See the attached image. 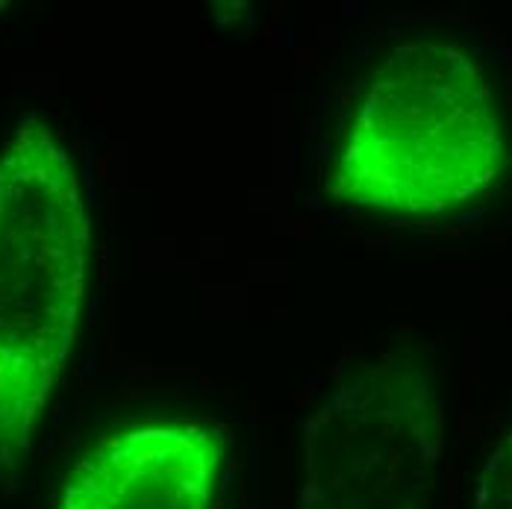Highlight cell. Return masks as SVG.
<instances>
[{"mask_svg": "<svg viewBox=\"0 0 512 509\" xmlns=\"http://www.w3.org/2000/svg\"><path fill=\"white\" fill-rule=\"evenodd\" d=\"M504 168V115L483 62L460 42L424 36L368 74L330 189L386 218L430 221L483 198Z\"/></svg>", "mask_w": 512, "mask_h": 509, "instance_id": "1", "label": "cell"}, {"mask_svg": "<svg viewBox=\"0 0 512 509\" xmlns=\"http://www.w3.org/2000/svg\"><path fill=\"white\" fill-rule=\"evenodd\" d=\"M89 212L68 148L39 118L0 151V477L33 445L74 348Z\"/></svg>", "mask_w": 512, "mask_h": 509, "instance_id": "2", "label": "cell"}, {"mask_svg": "<svg viewBox=\"0 0 512 509\" xmlns=\"http://www.w3.org/2000/svg\"><path fill=\"white\" fill-rule=\"evenodd\" d=\"M439 459L442 401L430 371L386 354L309 415L301 509H433Z\"/></svg>", "mask_w": 512, "mask_h": 509, "instance_id": "3", "label": "cell"}, {"mask_svg": "<svg viewBox=\"0 0 512 509\" xmlns=\"http://www.w3.org/2000/svg\"><path fill=\"white\" fill-rule=\"evenodd\" d=\"M474 509H512V430L483 459L474 480Z\"/></svg>", "mask_w": 512, "mask_h": 509, "instance_id": "5", "label": "cell"}, {"mask_svg": "<svg viewBox=\"0 0 512 509\" xmlns=\"http://www.w3.org/2000/svg\"><path fill=\"white\" fill-rule=\"evenodd\" d=\"M224 459L227 436L218 424H130L68 468L56 509H212Z\"/></svg>", "mask_w": 512, "mask_h": 509, "instance_id": "4", "label": "cell"}]
</instances>
